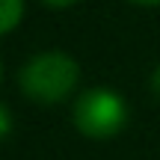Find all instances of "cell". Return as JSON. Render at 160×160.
Wrapping results in <instances>:
<instances>
[{
	"label": "cell",
	"mask_w": 160,
	"mask_h": 160,
	"mask_svg": "<svg viewBox=\"0 0 160 160\" xmlns=\"http://www.w3.org/2000/svg\"><path fill=\"white\" fill-rule=\"evenodd\" d=\"M77 80H80V68L68 53L45 51L21 65L18 89L24 92V98L36 104H59L74 92Z\"/></svg>",
	"instance_id": "1"
},
{
	"label": "cell",
	"mask_w": 160,
	"mask_h": 160,
	"mask_svg": "<svg viewBox=\"0 0 160 160\" xmlns=\"http://www.w3.org/2000/svg\"><path fill=\"white\" fill-rule=\"evenodd\" d=\"M74 128L89 139H113L128 125V104L116 89L95 86L77 95L71 110Z\"/></svg>",
	"instance_id": "2"
},
{
	"label": "cell",
	"mask_w": 160,
	"mask_h": 160,
	"mask_svg": "<svg viewBox=\"0 0 160 160\" xmlns=\"http://www.w3.org/2000/svg\"><path fill=\"white\" fill-rule=\"evenodd\" d=\"M24 18V0H3V15H0V33H12Z\"/></svg>",
	"instance_id": "3"
},
{
	"label": "cell",
	"mask_w": 160,
	"mask_h": 160,
	"mask_svg": "<svg viewBox=\"0 0 160 160\" xmlns=\"http://www.w3.org/2000/svg\"><path fill=\"white\" fill-rule=\"evenodd\" d=\"M48 6H53V9H68V6H74V3H80V0H45Z\"/></svg>",
	"instance_id": "4"
},
{
	"label": "cell",
	"mask_w": 160,
	"mask_h": 160,
	"mask_svg": "<svg viewBox=\"0 0 160 160\" xmlns=\"http://www.w3.org/2000/svg\"><path fill=\"white\" fill-rule=\"evenodd\" d=\"M151 92H154V95L160 98V65L154 68V74H151Z\"/></svg>",
	"instance_id": "5"
},
{
	"label": "cell",
	"mask_w": 160,
	"mask_h": 160,
	"mask_svg": "<svg viewBox=\"0 0 160 160\" xmlns=\"http://www.w3.org/2000/svg\"><path fill=\"white\" fill-rule=\"evenodd\" d=\"M131 3H137V6H160V0H131Z\"/></svg>",
	"instance_id": "6"
}]
</instances>
